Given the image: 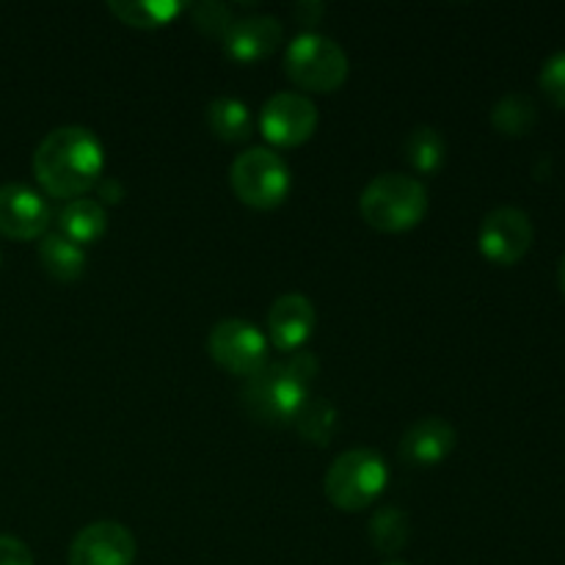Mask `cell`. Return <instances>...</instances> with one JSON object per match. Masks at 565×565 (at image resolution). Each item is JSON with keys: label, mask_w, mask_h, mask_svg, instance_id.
Returning <instances> with one entry per match:
<instances>
[{"label": "cell", "mask_w": 565, "mask_h": 565, "mask_svg": "<svg viewBox=\"0 0 565 565\" xmlns=\"http://www.w3.org/2000/svg\"><path fill=\"white\" fill-rule=\"evenodd\" d=\"M103 143L88 127L64 125L50 130L33 152V174L55 199H81L103 174Z\"/></svg>", "instance_id": "obj_1"}, {"label": "cell", "mask_w": 565, "mask_h": 565, "mask_svg": "<svg viewBox=\"0 0 565 565\" xmlns=\"http://www.w3.org/2000/svg\"><path fill=\"white\" fill-rule=\"evenodd\" d=\"M318 375V359L307 351H292L281 362H268L248 375L241 390V406L254 423L292 425L303 403L309 401V384Z\"/></svg>", "instance_id": "obj_2"}, {"label": "cell", "mask_w": 565, "mask_h": 565, "mask_svg": "<svg viewBox=\"0 0 565 565\" xmlns=\"http://www.w3.org/2000/svg\"><path fill=\"white\" fill-rule=\"evenodd\" d=\"M364 221L381 232H401L417 226L428 213V188L412 174L386 171L373 177L359 196Z\"/></svg>", "instance_id": "obj_3"}, {"label": "cell", "mask_w": 565, "mask_h": 565, "mask_svg": "<svg viewBox=\"0 0 565 565\" xmlns=\"http://www.w3.org/2000/svg\"><path fill=\"white\" fill-rule=\"evenodd\" d=\"M390 480L386 461L370 447H353L334 458L323 478L329 502L340 511H364L379 500Z\"/></svg>", "instance_id": "obj_4"}, {"label": "cell", "mask_w": 565, "mask_h": 565, "mask_svg": "<svg viewBox=\"0 0 565 565\" xmlns=\"http://www.w3.org/2000/svg\"><path fill=\"white\" fill-rule=\"evenodd\" d=\"M285 72L290 81L312 92H334L348 77V55L337 39L326 33H298L285 50Z\"/></svg>", "instance_id": "obj_5"}, {"label": "cell", "mask_w": 565, "mask_h": 565, "mask_svg": "<svg viewBox=\"0 0 565 565\" xmlns=\"http://www.w3.org/2000/svg\"><path fill=\"white\" fill-rule=\"evenodd\" d=\"M230 182L241 202L268 210L285 202L290 191V166L274 149L252 147L232 160Z\"/></svg>", "instance_id": "obj_6"}, {"label": "cell", "mask_w": 565, "mask_h": 565, "mask_svg": "<svg viewBox=\"0 0 565 565\" xmlns=\"http://www.w3.org/2000/svg\"><path fill=\"white\" fill-rule=\"evenodd\" d=\"M207 351L215 364L232 375L248 379L268 364V340L243 318H224L210 329Z\"/></svg>", "instance_id": "obj_7"}, {"label": "cell", "mask_w": 565, "mask_h": 565, "mask_svg": "<svg viewBox=\"0 0 565 565\" xmlns=\"http://www.w3.org/2000/svg\"><path fill=\"white\" fill-rule=\"evenodd\" d=\"M533 237L535 230L530 215L524 210L511 207V204H502L480 221L478 246L491 263L513 265L530 252Z\"/></svg>", "instance_id": "obj_8"}, {"label": "cell", "mask_w": 565, "mask_h": 565, "mask_svg": "<svg viewBox=\"0 0 565 565\" xmlns=\"http://www.w3.org/2000/svg\"><path fill=\"white\" fill-rule=\"evenodd\" d=\"M318 127V105L301 92H276L259 110V130L279 147L303 143Z\"/></svg>", "instance_id": "obj_9"}, {"label": "cell", "mask_w": 565, "mask_h": 565, "mask_svg": "<svg viewBox=\"0 0 565 565\" xmlns=\"http://www.w3.org/2000/svg\"><path fill=\"white\" fill-rule=\"evenodd\" d=\"M132 561L136 539L130 527L114 519L86 524L70 544V565H132Z\"/></svg>", "instance_id": "obj_10"}, {"label": "cell", "mask_w": 565, "mask_h": 565, "mask_svg": "<svg viewBox=\"0 0 565 565\" xmlns=\"http://www.w3.org/2000/svg\"><path fill=\"white\" fill-rule=\"evenodd\" d=\"M50 207L39 191L25 182L0 185V232L14 241H36L47 232Z\"/></svg>", "instance_id": "obj_11"}, {"label": "cell", "mask_w": 565, "mask_h": 565, "mask_svg": "<svg viewBox=\"0 0 565 565\" xmlns=\"http://www.w3.org/2000/svg\"><path fill=\"white\" fill-rule=\"evenodd\" d=\"M315 323H318V312L303 292H285L270 303L268 331L279 351H298L312 337Z\"/></svg>", "instance_id": "obj_12"}, {"label": "cell", "mask_w": 565, "mask_h": 565, "mask_svg": "<svg viewBox=\"0 0 565 565\" xmlns=\"http://www.w3.org/2000/svg\"><path fill=\"white\" fill-rule=\"evenodd\" d=\"M458 434L445 417H423L401 439V458L412 467H436L456 450Z\"/></svg>", "instance_id": "obj_13"}, {"label": "cell", "mask_w": 565, "mask_h": 565, "mask_svg": "<svg viewBox=\"0 0 565 565\" xmlns=\"http://www.w3.org/2000/svg\"><path fill=\"white\" fill-rule=\"evenodd\" d=\"M285 39V28L274 14L237 17L224 36V47L237 61L268 58Z\"/></svg>", "instance_id": "obj_14"}, {"label": "cell", "mask_w": 565, "mask_h": 565, "mask_svg": "<svg viewBox=\"0 0 565 565\" xmlns=\"http://www.w3.org/2000/svg\"><path fill=\"white\" fill-rule=\"evenodd\" d=\"M55 224H58V235L77 243V246H86L103 235L105 226H108V213L94 199H70L55 215Z\"/></svg>", "instance_id": "obj_15"}, {"label": "cell", "mask_w": 565, "mask_h": 565, "mask_svg": "<svg viewBox=\"0 0 565 565\" xmlns=\"http://www.w3.org/2000/svg\"><path fill=\"white\" fill-rule=\"evenodd\" d=\"M36 254L42 268L58 281H75L86 270V252H83V246L66 241L58 232H44L39 237Z\"/></svg>", "instance_id": "obj_16"}, {"label": "cell", "mask_w": 565, "mask_h": 565, "mask_svg": "<svg viewBox=\"0 0 565 565\" xmlns=\"http://www.w3.org/2000/svg\"><path fill=\"white\" fill-rule=\"evenodd\" d=\"M204 116H207L210 130H213L221 141H246L254 130V119L248 105L243 103V99L230 97V94H221V97L210 99Z\"/></svg>", "instance_id": "obj_17"}, {"label": "cell", "mask_w": 565, "mask_h": 565, "mask_svg": "<svg viewBox=\"0 0 565 565\" xmlns=\"http://www.w3.org/2000/svg\"><path fill=\"white\" fill-rule=\"evenodd\" d=\"M367 535L370 544H373L381 555H397V552L408 544V535H412L408 513L397 505L375 508V513L370 516L367 524Z\"/></svg>", "instance_id": "obj_18"}, {"label": "cell", "mask_w": 565, "mask_h": 565, "mask_svg": "<svg viewBox=\"0 0 565 565\" xmlns=\"http://www.w3.org/2000/svg\"><path fill=\"white\" fill-rule=\"evenodd\" d=\"M491 121L505 136H527L539 121V108H535L530 94L511 92L497 99L494 108H491Z\"/></svg>", "instance_id": "obj_19"}, {"label": "cell", "mask_w": 565, "mask_h": 565, "mask_svg": "<svg viewBox=\"0 0 565 565\" xmlns=\"http://www.w3.org/2000/svg\"><path fill=\"white\" fill-rule=\"evenodd\" d=\"M403 154L417 171H436L447 158V141L434 125H417L403 141Z\"/></svg>", "instance_id": "obj_20"}, {"label": "cell", "mask_w": 565, "mask_h": 565, "mask_svg": "<svg viewBox=\"0 0 565 565\" xmlns=\"http://www.w3.org/2000/svg\"><path fill=\"white\" fill-rule=\"evenodd\" d=\"M108 6L121 22H130L138 28L166 25L182 11L180 0H110Z\"/></svg>", "instance_id": "obj_21"}, {"label": "cell", "mask_w": 565, "mask_h": 565, "mask_svg": "<svg viewBox=\"0 0 565 565\" xmlns=\"http://www.w3.org/2000/svg\"><path fill=\"white\" fill-rule=\"evenodd\" d=\"M292 425H296L298 434L307 441H312V445H329L331 436H334L337 430L334 403L326 401V397L309 395V401L303 403V408L298 412L296 423Z\"/></svg>", "instance_id": "obj_22"}, {"label": "cell", "mask_w": 565, "mask_h": 565, "mask_svg": "<svg viewBox=\"0 0 565 565\" xmlns=\"http://www.w3.org/2000/svg\"><path fill=\"white\" fill-rule=\"evenodd\" d=\"M191 20L207 36L224 39L232 22H235V17H232L230 6L221 3V0H202V3H196L191 9Z\"/></svg>", "instance_id": "obj_23"}, {"label": "cell", "mask_w": 565, "mask_h": 565, "mask_svg": "<svg viewBox=\"0 0 565 565\" xmlns=\"http://www.w3.org/2000/svg\"><path fill=\"white\" fill-rule=\"evenodd\" d=\"M541 92L550 97V103H555L557 108H565V50L550 55L541 66Z\"/></svg>", "instance_id": "obj_24"}, {"label": "cell", "mask_w": 565, "mask_h": 565, "mask_svg": "<svg viewBox=\"0 0 565 565\" xmlns=\"http://www.w3.org/2000/svg\"><path fill=\"white\" fill-rule=\"evenodd\" d=\"M0 565H33V555L25 541L14 535H0Z\"/></svg>", "instance_id": "obj_25"}, {"label": "cell", "mask_w": 565, "mask_h": 565, "mask_svg": "<svg viewBox=\"0 0 565 565\" xmlns=\"http://www.w3.org/2000/svg\"><path fill=\"white\" fill-rule=\"evenodd\" d=\"M296 14L301 17L303 22H309V25H312V22L318 20L320 14H323V3H312V0H301V3L296 6Z\"/></svg>", "instance_id": "obj_26"}, {"label": "cell", "mask_w": 565, "mask_h": 565, "mask_svg": "<svg viewBox=\"0 0 565 565\" xmlns=\"http://www.w3.org/2000/svg\"><path fill=\"white\" fill-rule=\"evenodd\" d=\"M557 279H561V290H563V296H565V254H563V259H561V268H557Z\"/></svg>", "instance_id": "obj_27"}, {"label": "cell", "mask_w": 565, "mask_h": 565, "mask_svg": "<svg viewBox=\"0 0 565 565\" xmlns=\"http://www.w3.org/2000/svg\"><path fill=\"white\" fill-rule=\"evenodd\" d=\"M384 565H406V563H401V561H392V563H384Z\"/></svg>", "instance_id": "obj_28"}]
</instances>
